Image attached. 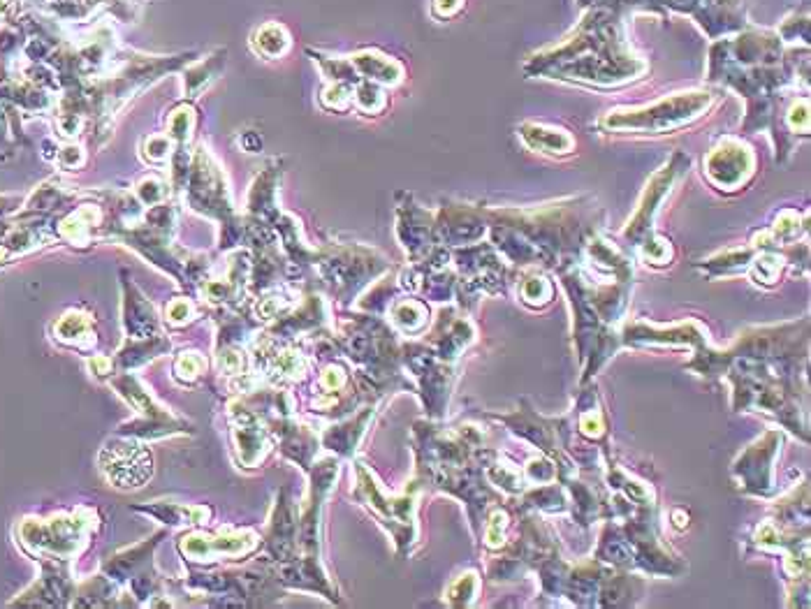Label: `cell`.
Wrapping results in <instances>:
<instances>
[{
  "instance_id": "6da1fadb",
  "label": "cell",
  "mask_w": 811,
  "mask_h": 609,
  "mask_svg": "<svg viewBox=\"0 0 811 609\" xmlns=\"http://www.w3.org/2000/svg\"><path fill=\"white\" fill-rule=\"evenodd\" d=\"M559 278L573 308V341L582 364L580 385H587L621 350L619 332L624 325L631 281L591 285L575 267H559Z\"/></svg>"
},
{
  "instance_id": "7a4b0ae2",
  "label": "cell",
  "mask_w": 811,
  "mask_h": 609,
  "mask_svg": "<svg viewBox=\"0 0 811 609\" xmlns=\"http://www.w3.org/2000/svg\"><path fill=\"white\" fill-rule=\"evenodd\" d=\"M355 475V501H360L378 519V524L390 533L399 556L411 554L415 542H418V519H415V512H418V494L422 491L420 484L413 480L404 494L387 496L367 464L355 461Z\"/></svg>"
},
{
  "instance_id": "3957f363",
  "label": "cell",
  "mask_w": 811,
  "mask_h": 609,
  "mask_svg": "<svg viewBox=\"0 0 811 609\" xmlns=\"http://www.w3.org/2000/svg\"><path fill=\"white\" fill-rule=\"evenodd\" d=\"M109 385L114 387L123 401L135 410V417L128 424H121L116 436H128L137 440L146 438H165L179 434H193L191 422L184 417L170 413L160 406L153 396L146 392V387L130 371H119L109 378Z\"/></svg>"
},
{
  "instance_id": "277c9868",
  "label": "cell",
  "mask_w": 811,
  "mask_h": 609,
  "mask_svg": "<svg viewBox=\"0 0 811 609\" xmlns=\"http://www.w3.org/2000/svg\"><path fill=\"white\" fill-rule=\"evenodd\" d=\"M167 531L153 533L149 540L121 549L102 563V570L116 584L128 586V596L135 598V605H160V577L153 566V552Z\"/></svg>"
},
{
  "instance_id": "5b68a950",
  "label": "cell",
  "mask_w": 811,
  "mask_h": 609,
  "mask_svg": "<svg viewBox=\"0 0 811 609\" xmlns=\"http://www.w3.org/2000/svg\"><path fill=\"white\" fill-rule=\"evenodd\" d=\"M710 105V95L705 93H686L679 98H670L656 102L652 107L633 109V112H617L605 119V126L610 130H640V132H663L670 128L698 119Z\"/></svg>"
},
{
  "instance_id": "8992f818",
  "label": "cell",
  "mask_w": 811,
  "mask_h": 609,
  "mask_svg": "<svg viewBox=\"0 0 811 609\" xmlns=\"http://www.w3.org/2000/svg\"><path fill=\"white\" fill-rule=\"evenodd\" d=\"M262 547V538L251 528L225 526L218 533L191 531L177 542V549L191 566H209L218 559H248Z\"/></svg>"
},
{
  "instance_id": "52a82bcc",
  "label": "cell",
  "mask_w": 811,
  "mask_h": 609,
  "mask_svg": "<svg viewBox=\"0 0 811 609\" xmlns=\"http://www.w3.org/2000/svg\"><path fill=\"white\" fill-rule=\"evenodd\" d=\"M784 443V434L779 429H767L761 438L744 447L740 457L733 461V478L742 494L751 498H770L777 494L774 487V461Z\"/></svg>"
},
{
  "instance_id": "ba28073f",
  "label": "cell",
  "mask_w": 811,
  "mask_h": 609,
  "mask_svg": "<svg viewBox=\"0 0 811 609\" xmlns=\"http://www.w3.org/2000/svg\"><path fill=\"white\" fill-rule=\"evenodd\" d=\"M100 466L116 489H137L149 482L153 466L151 454L137 438L119 436L102 447Z\"/></svg>"
},
{
  "instance_id": "9c48e42d",
  "label": "cell",
  "mask_w": 811,
  "mask_h": 609,
  "mask_svg": "<svg viewBox=\"0 0 811 609\" xmlns=\"http://www.w3.org/2000/svg\"><path fill=\"white\" fill-rule=\"evenodd\" d=\"M228 415L232 427V443H235L237 450V461L246 468L260 466L274 447V438L269 434L267 424L262 422V417L255 413L253 408H248L239 396L228 403Z\"/></svg>"
},
{
  "instance_id": "30bf717a",
  "label": "cell",
  "mask_w": 811,
  "mask_h": 609,
  "mask_svg": "<svg viewBox=\"0 0 811 609\" xmlns=\"http://www.w3.org/2000/svg\"><path fill=\"white\" fill-rule=\"evenodd\" d=\"M297 528L299 517L295 512V505H292L290 491L281 489L279 498H276L272 519H269L267 535L262 540V547L267 549L272 566H283V563L295 561L299 556Z\"/></svg>"
},
{
  "instance_id": "8fae6325",
  "label": "cell",
  "mask_w": 811,
  "mask_h": 609,
  "mask_svg": "<svg viewBox=\"0 0 811 609\" xmlns=\"http://www.w3.org/2000/svg\"><path fill=\"white\" fill-rule=\"evenodd\" d=\"M191 204L193 209H200L204 214L223 218L230 214L228 190L223 186V176L218 172L214 160L207 153L200 151L195 156V167L191 176Z\"/></svg>"
},
{
  "instance_id": "7c38bea8",
  "label": "cell",
  "mask_w": 811,
  "mask_h": 609,
  "mask_svg": "<svg viewBox=\"0 0 811 609\" xmlns=\"http://www.w3.org/2000/svg\"><path fill=\"white\" fill-rule=\"evenodd\" d=\"M707 176L714 186L733 190L749 179L754 172V156L737 139H723L705 160Z\"/></svg>"
},
{
  "instance_id": "4fadbf2b",
  "label": "cell",
  "mask_w": 811,
  "mask_h": 609,
  "mask_svg": "<svg viewBox=\"0 0 811 609\" xmlns=\"http://www.w3.org/2000/svg\"><path fill=\"white\" fill-rule=\"evenodd\" d=\"M123 285V329L128 339H149L160 334V315L128 274H121Z\"/></svg>"
},
{
  "instance_id": "5bb4252c",
  "label": "cell",
  "mask_w": 811,
  "mask_h": 609,
  "mask_svg": "<svg viewBox=\"0 0 811 609\" xmlns=\"http://www.w3.org/2000/svg\"><path fill=\"white\" fill-rule=\"evenodd\" d=\"M571 422L577 436L591 445H598L601 450H608V415H605L596 385H589L587 390H582V394L577 396Z\"/></svg>"
},
{
  "instance_id": "9a60e30c",
  "label": "cell",
  "mask_w": 811,
  "mask_h": 609,
  "mask_svg": "<svg viewBox=\"0 0 811 609\" xmlns=\"http://www.w3.org/2000/svg\"><path fill=\"white\" fill-rule=\"evenodd\" d=\"M374 415L376 406H362L357 413L346 415V420L341 417V422H336L330 429L323 431L320 445H323L325 450L334 452L336 457H353L355 447L364 436V431H367L369 422L374 420Z\"/></svg>"
},
{
  "instance_id": "2e32d148",
  "label": "cell",
  "mask_w": 811,
  "mask_h": 609,
  "mask_svg": "<svg viewBox=\"0 0 811 609\" xmlns=\"http://www.w3.org/2000/svg\"><path fill=\"white\" fill-rule=\"evenodd\" d=\"M170 350H172L170 336L156 334V336H149V339H128L126 346L116 352L112 359H114L116 373L133 371V369H137V366L151 362L153 357L165 355V352H170Z\"/></svg>"
},
{
  "instance_id": "e0dca14e",
  "label": "cell",
  "mask_w": 811,
  "mask_h": 609,
  "mask_svg": "<svg viewBox=\"0 0 811 609\" xmlns=\"http://www.w3.org/2000/svg\"><path fill=\"white\" fill-rule=\"evenodd\" d=\"M151 515L165 526H207L211 522L209 505H184V503H149L135 508Z\"/></svg>"
},
{
  "instance_id": "ac0fdd59",
  "label": "cell",
  "mask_w": 811,
  "mask_h": 609,
  "mask_svg": "<svg viewBox=\"0 0 811 609\" xmlns=\"http://www.w3.org/2000/svg\"><path fill=\"white\" fill-rule=\"evenodd\" d=\"M387 315H390V325L404 336H420L429 325V306L420 299H392L387 306Z\"/></svg>"
},
{
  "instance_id": "d6986e66",
  "label": "cell",
  "mask_w": 811,
  "mask_h": 609,
  "mask_svg": "<svg viewBox=\"0 0 811 609\" xmlns=\"http://www.w3.org/2000/svg\"><path fill=\"white\" fill-rule=\"evenodd\" d=\"M774 512H777V519H772L774 524H779L784 528L809 526V482L805 480L800 487H795L786 498H781V501L774 503Z\"/></svg>"
},
{
  "instance_id": "ffe728a7",
  "label": "cell",
  "mask_w": 811,
  "mask_h": 609,
  "mask_svg": "<svg viewBox=\"0 0 811 609\" xmlns=\"http://www.w3.org/2000/svg\"><path fill=\"white\" fill-rule=\"evenodd\" d=\"M96 322H93L91 315L86 313H79V311H72V313H65L61 320H58L56 325V334L58 339H63L65 343H70V346H82V348H91L93 343H96Z\"/></svg>"
},
{
  "instance_id": "44dd1931",
  "label": "cell",
  "mask_w": 811,
  "mask_h": 609,
  "mask_svg": "<svg viewBox=\"0 0 811 609\" xmlns=\"http://www.w3.org/2000/svg\"><path fill=\"white\" fill-rule=\"evenodd\" d=\"M517 295L520 302L529 308H545L554 299V283L540 271H526L517 283Z\"/></svg>"
},
{
  "instance_id": "7402d4cb",
  "label": "cell",
  "mask_w": 811,
  "mask_h": 609,
  "mask_svg": "<svg viewBox=\"0 0 811 609\" xmlns=\"http://www.w3.org/2000/svg\"><path fill=\"white\" fill-rule=\"evenodd\" d=\"M522 137L526 139V144L531 149L543 151V153H571L573 149V139L571 135H566L564 130H554V128H543V126H524Z\"/></svg>"
},
{
  "instance_id": "603a6c76",
  "label": "cell",
  "mask_w": 811,
  "mask_h": 609,
  "mask_svg": "<svg viewBox=\"0 0 811 609\" xmlns=\"http://www.w3.org/2000/svg\"><path fill=\"white\" fill-rule=\"evenodd\" d=\"M784 264L786 262L779 253H770L765 248V253L751 255L747 274L751 276V281H754L756 285H761V288H772V285H777Z\"/></svg>"
},
{
  "instance_id": "cb8c5ba5",
  "label": "cell",
  "mask_w": 811,
  "mask_h": 609,
  "mask_svg": "<svg viewBox=\"0 0 811 609\" xmlns=\"http://www.w3.org/2000/svg\"><path fill=\"white\" fill-rule=\"evenodd\" d=\"M480 593L478 572H464L445 589V605L448 607H473Z\"/></svg>"
},
{
  "instance_id": "d4e9b609",
  "label": "cell",
  "mask_w": 811,
  "mask_h": 609,
  "mask_svg": "<svg viewBox=\"0 0 811 609\" xmlns=\"http://www.w3.org/2000/svg\"><path fill=\"white\" fill-rule=\"evenodd\" d=\"M207 369H209V362L202 352L186 350V352H181V355L177 357V362H174V378H177L181 385L193 387L200 383V378L207 373Z\"/></svg>"
},
{
  "instance_id": "484cf974",
  "label": "cell",
  "mask_w": 811,
  "mask_h": 609,
  "mask_svg": "<svg viewBox=\"0 0 811 609\" xmlns=\"http://www.w3.org/2000/svg\"><path fill=\"white\" fill-rule=\"evenodd\" d=\"M255 49H258L262 56H281L283 51L288 49V35L276 24L262 26L260 33L255 35Z\"/></svg>"
},
{
  "instance_id": "4316f807",
  "label": "cell",
  "mask_w": 811,
  "mask_h": 609,
  "mask_svg": "<svg viewBox=\"0 0 811 609\" xmlns=\"http://www.w3.org/2000/svg\"><path fill=\"white\" fill-rule=\"evenodd\" d=\"M197 318V306L193 299L188 297H174L170 304L165 306V322L170 327H186Z\"/></svg>"
},
{
  "instance_id": "83f0119b",
  "label": "cell",
  "mask_w": 811,
  "mask_h": 609,
  "mask_svg": "<svg viewBox=\"0 0 811 609\" xmlns=\"http://www.w3.org/2000/svg\"><path fill=\"white\" fill-rule=\"evenodd\" d=\"M193 128V112L188 107H181L177 112H172L170 116V135L177 139L179 144H186L188 137H191Z\"/></svg>"
},
{
  "instance_id": "f1b7e54d",
  "label": "cell",
  "mask_w": 811,
  "mask_h": 609,
  "mask_svg": "<svg viewBox=\"0 0 811 609\" xmlns=\"http://www.w3.org/2000/svg\"><path fill=\"white\" fill-rule=\"evenodd\" d=\"M355 100H357V105H360V109H364V112H378V109L385 105L383 93L371 84H364L357 88Z\"/></svg>"
},
{
  "instance_id": "f546056e",
  "label": "cell",
  "mask_w": 811,
  "mask_h": 609,
  "mask_svg": "<svg viewBox=\"0 0 811 609\" xmlns=\"http://www.w3.org/2000/svg\"><path fill=\"white\" fill-rule=\"evenodd\" d=\"M137 195H140V200L146 207H156V204H160V200L167 195L165 183L158 179H144L140 183V188H137Z\"/></svg>"
},
{
  "instance_id": "4dcf8cb0",
  "label": "cell",
  "mask_w": 811,
  "mask_h": 609,
  "mask_svg": "<svg viewBox=\"0 0 811 609\" xmlns=\"http://www.w3.org/2000/svg\"><path fill=\"white\" fill-rule=\"evenodd\" d=\"M144 156L151 163H163L170 156V142L165 137H149L144 144Z\"/></svg>"
},
{
  "instance_id": "1f68e13d",
  "label": "cell",
  "mask_w": 811,
  "mask_h": 609,
  "mask_svg": "<svg viewBox=\"0 0 811 609\" xmlns=\"http://www.w3.org/2000/svg\"><path fill=\"white\" fill-rule=\"evenodd\" d=\"M323 102H325V107H330V109H346L350 105V88L343 84L332 86L330 91L323 95Z\"/></svg>"
},
{
  "instance_id": "d6a6232c",
  "label": "cell",
  "mask_w": 811,
  "mask_h": 609,
  "mask_svg": "<svg viewBox=\"0 0 811 609\" xmlns=\"http://www.w3.org/2000/svg\"><path fill=\"white\" fill-rule=\"evenodd\" d=\"M459 3H462V0H436V10L441 14H452L459 10Z\"/></svg>"
},
{
  "instance_id": "836d02e7",
  "label": "cell",
  "mask_w": 811,
  "mask_h": 609,
  "mask_svg": "<svg viewBox=\"0 0 811 609\" xmlns=\"http://www.w3.org/2000/svg\"><path fill=\"white\" fill-rule=\"evenodd\" d=\"M244 146H246L248 151H251V149L258 151L260 146H262V142H260V137H258V135H246V142H244Z\"/></svg>"
}]
</instances>
